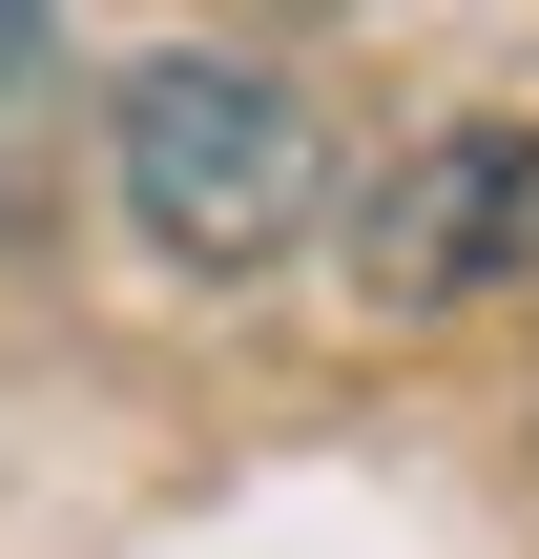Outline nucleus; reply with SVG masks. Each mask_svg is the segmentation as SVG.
<instances>
[{"instance_id": "nucleus-1", "label": "nucleus", "mask_w": 539, "mask_h": 559, "mask_svg": "<svg viewBox=\"0 0 539 559\" xmlns=\"http://www.w3.org/2000/svg\"><path fill=\"white\" fill-rule=\"evenodd\" d=\"M104 187L187 290H249L332 187V104H312L291 41H145L104 83Z\"/></svg>"}, {"instance_id": "nucleus-2", "label": "nucleus", "mask_w": 539, "mask_h": 559, "mask_svg": "<svg viewBox=\"0 0 539 559\" xmlns=\"http://www.w3.org/2000/svg\"><path fill=\"white\" fill-rule=\"evenodd\" d=\"M539 270V124H436L415 166L353 187V290L374 311H478Z\"/></svg>"}, {"instance_id": "nucleus-3", "label": "nucleus", "mask_w": 539, "mask_h": 559, "mask_svg": "<svg viewBox=\"0 0 539 559\" xmlns=\"http://www.w3.org/2000/svg\"><path fill=\"white\" fill-rule=\"evenodd\" d=\"M42 62H62V41H42V21H0V104H21V83H42Z\"/></svg>"}]
</instances>
